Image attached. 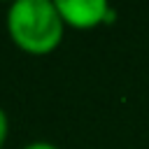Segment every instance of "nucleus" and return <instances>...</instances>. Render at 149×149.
Returning <instances> with one entry per match:
<instances>
[{"label": "nucleus", "instance_id": "nucleus-2", "mask_svg": "<svg viewBox=\"0 0 149 149\" xmlns=\"http://www.w3.org/2000/svg\"><path fill=\"white\" fill-rule=\"evenodd\" d=\"M56 9L65 28L91 30L116 21V9L107 0H56Z\"/></svg>", "mask_w": 149, "mask_h": 149}, {"label": "nucleus", "instance_id": "nucleus-4", "mask_svg": "<svg viewBox=\"0 0 149 149\" xmlns=\"http://www.w3.org/2000/svg\"><path fill=\"white\" fill-rule=\"evenodd\" d=\"M21 149H58L54 142H47V140H37V142H30V144H26V147H21Z\"/></svg>", "mask_w": 149, "mask_h": 149}, {"label": "nucleus", "instance_id": "nucleus-3", "mask_svg": "<svg viewBox=\"0 0 149 149\" xmlns=\"http://www.w3.org/2000/svg\"><path fill=\"white\" fill-rule=\"evenodd\" d=\"M7 135H9V119H7V112L0 107V149L5 147Z\"/></svg>", "mask_w": 149, "mask_h": 149}, {"label": "nucleus", "instance_id": "nucleus-1", "mask_svg": "<svg viewBox=\"0 0 149 149\" xmlns=\"http://www.w3.org/2000/svg\"><path fill=\"white\" fill-rule=\"evenodd\" d=\"M5 23L14 47L30 56H47L56 51L65 33L56 0H16L9 5Z\"/></svg>", "mask_w": 149, "mask_h": 149}]
</instances>
